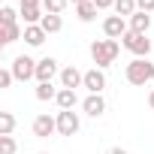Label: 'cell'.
Segmentation results:
<instances>
[{
    "mask_svg": "<svg viewBox=\"0 0 154 154\" xmlns=\"http://www.w3.org/2000/svg\"><path fill=\"white\" fill-rule=\"evenodd\" d=\"M79 127H82V121H79V115H75L72 109H60L57 112V133L60 136H75Z\"/></svg>",
    "mask_w": 154,
    "mask_h": 154,
    "instance_id": "5b68a950",
    "label": "cell"
},
{
    "mask_svg": "<svg viewBox=\"0 0 154 154\" xmlns=\"http://www.w3.org/2000/svg\"><path fill=\"white\" fill-rule=\"evenodd\" d=\"M45 36H48V33H45L39 24H24V42H27V45H33V48H36V45H42V42H45Z\"/></svg>",
    "mask_w": 154,
    "mask_h": 154,
    "instance_id": "4fadbf2b",
    "label": "cell"
},
{
    "mask_svg": "<svg viewBox=\"0 0 154 154\" xmlns=\"http://www.w3.org/2000/svg\"><path fill=\"white\" fill-rule=\"evenodd\" d=\"M12 130H15V115L0 112V136H12Z\"/></svg>",
    "mask_w": 154,
    "mask_h": 154,
    "instance_id": "ffe728a7",
    "label": "cell"
},
{
    "mask_svg": "<svg viewBox=\"0 0 154 154\" xmlns=\"http://www.w3.org/2000/svg\"><path fill=\"white\" fill-rule=\"evenodd\" d=\"M0 154H15V139L12 136H0Z\"/></svg>",
    "mask_w": 154,
    "mask_h": 154,
    "instance_id": "cb8c5ba5",
    "label": "cell"
},
{
    "mask_svg": "<svg viewBox=\"0 0 154 154\" xmlns=\"http://www.w3.org/2000/svg\"><path fill=\"white\" fill-rule=\"evenodd\" d=\"M106 154H127V148H109Z\"/></svg>",
    "mask_w": 154,
    "mask_h": 154,
    "instance_id": "f1b7e54d",
    "label": "cell"
},
{
    "mask_svg": "<svg viewBox=\"0 0 154 154\" xmlns=\"http://www.w3.org/2000/svg\"><path fill=\"white\" fill-rule=\"evenodd\" d=\"M54 103H57V109H75L79 97H75V91H69V88H60L57 97H54Z\"/></svg>",
    "mask_w": 154,
    "mask_h": 154,
    "instance_id": "2e32d148",
    "label": "cell"
},
{
    "mask_svg": "<svg viewBox=\"0 0 154 154\" xmlns=\"http://www.w3.org/2000/svg\"><path fill=\"white\" fill-rule=\"evenodd\" d=\"M54 133H57V118H51V115H36L33 118V136L36 139H48Z\"/></svg>",
    "mask_w": 154,
    "mask_h": 154,
    "instance_id": "52a82bcc",
    "label": "cell"
},
{
    "mask_svg": "<svg viewBox=\"0 0 154 154\" xmlns=\"http://www.w3.org/2000/svg\"><path fill=\"white\" fill-rule=\"evenodd\" d=\"M118 54H121V45H118V39H94V42H91V60H94L100 69L112 66Z\"/></svg>",
    "mask_w": 154,
    "mask_h": 154,
    "instance_id": "6da1fadb",
    "label": "cell"
},
{
    "mask_svg": "<svg viewBox=\"0 0 154 154\" xmlns=\"http://www.w3.org/2000/svg\"><path fill=\"white\" fill-rule=\"evenodd\" d=\"M133 12H139L136 0H115V15H121V18H130Z\"/></svg>",
    "mask_w": 154,
    "mask_h": 154,
    "instance_id": "d6986e66",
    "label": "cell"
},
{
    "mask_svg": "<svg viewBox=\"0 0 154 154\" xmlns=\"http://www.w3.org/2000/svg\"><path fill=\"white\" fill-rule=\"evenodd\" d=\"M82 109H85V115L100 118V115L106 112V100H103V94H88V97L82 100Z\"/></svg>",
    "mask_w": 154,
    "mask_h": 154,
    "instance_id": "8fae6325",
    "label": "cell"
},
{
    "mask_svg": "<svg viewBox=\"0 0 154 154\" xmlns=\"http://www.w3.org/2000/svg\"><path fill=\"white\" fill-rule=\"evenodd\" d=\"M54 75H60L54 57H42V60H36V82H51Z\"/></svg>",
    "mask_w": 154,
    "mask_h": 154,
    "instance_id": "9c48e42d",
    "label": "cell"
},
{
    "mask_svg": "<svg viewBox=\"0 0 154 154\" xmlns=\"http://www.w3.org/2000/svg\"><path fill=\"white\" fill-rule=\"evenodd\" d=\"M21 15H24V24H39V21L45 18V12H42L39 6H30V9H21Z\"/></svg>",
    "mask_w": 154,
    "mask_h": 154,
    "instance_id": "44dd1931",
    "label": "cell"
},
{
    "mask_svg": "<svg viewBox=\"0 0 154 154\" xmlns=\"http://www.w3.org/2000/svg\"><path fill=\"white\" fill-rule=\"evenodd\" d=\"M148 106L154 109V88H151V94H148Z\"/></svg>",
    "mask_w": 154,
    "mask_h": 154,
    "instance_id": "f546056e",
    "label": "cell"
},
{
    "mask_svg": "<svg viewBox=\"0 0 154 154\" xmlns=\"http://www.w3.org/2000/svg\"><path fill=\"white\" fill-rule=\"evenodd\" d=\"M0 24H15V9L12 6H0Z\"/></svg>",
    "mask_w": 154,
    "mask_h": 154,
    "instance_id": "603a6c76",
    "label": "cell"
},
{
    "mask_svg": "<svg viewBox=\"0 0 154 154\" xmlns=\"http://www.w3.org/2000/svg\"><path fill=\"white\" fill-rule=\"evenodd\" d=\"M39 27H42L45 33H60V27H63V18H60V15H51V12H45V18L39 21Z\"/></svg>",
    "mask_w": 154,
    "mask_h": 154,
    "instance_id": "ac0fdd59",
    "label": "cell"
},
{
    "mask_svg": "<svg viewBox=\"0 0 154 154\" xmlns=\"http://www.w3.org/2000/svg\"><path fill=\"white\" fill-rule=\"evenodd\" d=\"M121 45H124L133 57H148V54H151V39H148L145 33H133V30H127V33L121 36Z\"/></svg>",
    "mask_w": 154,
    "mask_h": 154,
    "instance_id": "3957f363",
    "label": "cell"
},
{
    "mask_svg": "<svg viewBox=\"0 0 154 154\" xmlns=\"http://www.w3.org/2000/svg\"><path fill=\"white\" fill-rule=\"evenodd\" d=\"M82 88H88V94H103V88H106V72H103L100 66L88 69V72H85V85H82Z\"/></svg>",
    "mask_w": 154,
    "mask_h": 154,
    "instance_id": "ba28073f",
    "label": "cell"
},
{
    "mask_svg": "<svg viewBox=\"0 0 154 154\" xmlns=\"http://www.w3.org/2000/svg\"><path fill=\"white\" fill-rule=\"evenodd\" d=\"M15 39H24V30L18 27V24H0V45H9V42H15Z\"/></svg>",
    "mask_w": 154,
    "mask_h": 154,
    "instance_id": "5bb4252c",
    "label": "cell"
},
{
    "mask_svg": "<svg viewBox=\"0 0 154 154\" xmlns=\"http://www.w3.org/2000/svg\"><path fill=\"white\" fill-rule=\"evenodd\" d=\"M12 75H15V82H27V79H36V60L27 57V54H18L12 60Z\"/></svg>",
    "mask_w": 154,
    "mask_h": 154,
    "instance_id": "277c9868",
    "label": "cell"
},
{
    "mask_svg": "<svg viewBox=\"0 0 154 154\" xmlns=\"http://www.w3.org/2000/svg\"><path fill=\"white\" fill-rule=\"evenodd\" d=\"M57 91H60V88H54L51 82H36V91H33V94H36L39 103H48V100L57 97Z\"/></svg>",
    "mask_w": 154,
    "mask_h": 154,
    "instance_id": "e0dca14e",
    "label": "cell"
},
{
    "mask_svg": "<svg viewBox=\"0 0 154 154\" xmlns=\"http://www.w3.org/2000/svg\"><path fill=\"white\" fill-rule=\"evenodd\" d=\"M127 30H130V21H127V18H121V15H106V18H103V33H106V39H121Z\"/></svg>",
    "mask_w": 154,
    "mask_h": 154,
    "instance_id": "8992f818",
    "label": "cell"
},
{
    "mask_svg": "<svg viewBox=\"0 0 154 154\" xmlns=\"http://www.w3.org/2000/svg\"><path fill=\"white\" fill-rule=\"evenodd\" d=\"M124 79H127L130 85H136V88H145V85L154 79V63H151L148 57H133V60L127 63V69H124Z\"/></svg>",
    "mask_w": 154,
    "mask_h": 154,
    "instance_id": "7a4b0ae2",
    "label": "cell"
},
{
    "mask_svg": "<svg viewBox=\"0 0 154 154\" xmlns=\"http://www.w3.org/2000/svg\"><path fill=\"white\" fill-rule=\"evenodd\" d=\"M39 154H48V151H39Z\"/></svg>",
    "mask_w": 154,
    "mask_h": 154,
    "instance_id": "1f68e13d",
    "label": "cell"
},
{
    "mask_svg": "<svg viewBox=\"0 0 154 154\" xmlns=\"http://www.w3.org/2000/svg\"><path fill=\"white\" fill-rule=\"evenodd\" d=\"M12 82H15V75H12V69H0V88L6 91V88H9Z\"/></svg>",
    "mask_w": 154,
    "mask_h": 154,
    "instance_id": "d4e9b609",
    "label": "cell"
},
{
    "mask_svg": "<svg viewBox=\"0 0 154 154\" xmlns=\"http://www.w3.org/2000/svg\"><path fill=\"white\" fill-rule=\"evenodd\" d=\"M21 9H30V6H42V0H18Z\"/></svg>",
    "mask_w": 154,
    "mask_h": 154,
    "instance_id": "83f0119b",
    "label": "cell"
},
{
    "mask_svg": "<svg viewBox=\"0 0 154 154\" xmlns=\"http://www.w3.org/2000/svg\"><path fill=\"white\" fill-rule=\"evenodd\" d=\"M139 12H154V0H136Z\"/></svg>",
    "mask_w": 154,
    "mask_h": 154,
    "instance_id": "484cf974",
    "label": "cell"
},
{
    "mask_svg": "<svg viewBox=\"0 0 154 154\" xmlns=\"http://www.w3.org/2000/svg\"><path fill=\"white\" fill-rule=\"evenodd\" d=\"M130 30L148 36V30H151V12H133L130 15Z\"/></svg>",
    "mask_w": 154,
    "mask_h": 154,
    "instance_id": "7c38bea8",
    "label": "cell"
},
{
    "mask_svg": "<svg viewBox=\"0 0 154 154\" xmlns=\"http://www.w3.org/2000/svg\"><path fill=\"white\" fill-rule=\"evenodd\" d=\"M97 6H94V0H85V3H79L75 6V15H79V21H85V24H91L94 18H97Z\"/></svg>",
    "mask_w": 154,
    "mask_h": 154,
    "instance_id": "9a60e30c",
    "label": "cell"
},
{
    "mask_svg": "<svg viewBox=\"0 0 154 154\" xmlns=\"http://www.w3.org/2000/svg\"><path fill=\"white\" fill-rule=\"evenodd\" d=\"M66 3H69V0H42V9L51 12V15H60L66 9Z\"/></svg>",
    "mask_w": 154,
    "mask_h": 154,
    "instance_id": "7402d4cb",
    "label": "cell"
},
{
    "mask_svg": "<svg viewBox=\"0 0 154 154\" xmlns=\"http://www.w3.org/2000/svg\"><path fill=\"white\" fill-rule=\"evenodd\" d=\"M97 9H115V0H94Z\"/></svg>",
    "mask_w": 154,
    "mask_h": 154,
    "instance_id": "4316f807",
    "label": "cell"
},
{
    "mask_svg": "<svg viewBox=\"0 0 154 154\" xmlns=\"http://www.w3.org/2000/svg\"><path fill=\"white\" fill-rule=\"evenodd\" d=\"M72 3H75V6H79V3H85V0H72Z\"/></svg>",
    "mask_w": 154,
    "mask_h": 154,
    "instance_id": "4dcf8cb0",
    "label": "cell"
},
{
    "mask_svg": "<svg viewBox=\"0 0 154 154\" xmlns=\"http://www.w3.org/2000/svg\"><path fill=\"white\" fill-rule=\"evenodd\" d=\"M82 85H85V72H79L75 66H63L60 69V88L75 91V88H82Z\"/></svg>",
    "mask_w": 154,
    "mask_h": 154,
    "instance_id": "30bf717a",
    "label": "cell"
}]
</instances>
